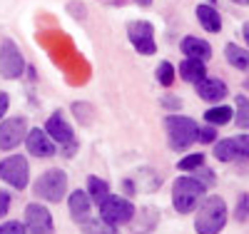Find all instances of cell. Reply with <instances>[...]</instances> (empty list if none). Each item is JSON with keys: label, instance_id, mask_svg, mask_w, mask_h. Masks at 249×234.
Masks as SVG:
<instances>
[{"label": "cell", "instance_id": "obj_1", "mask_svg": "<svg viewBox=\"0 0 249 234\" xmlns=\"http://www.w3.org/2000/svg\"><path fill=\"white\" fill-rule=\"evenodd\" d=\"M227 219H230L227 202L219 195H204L199 207H197L195 232L197 234H219L227 227Z\"/></svg>", "mask_w": 249, "mask_h": 234}, {"label": "cell", "instance_id": "obj_2", "mask_svg": "<svg viewBox=\"0 0 249 234\" xmlns=\"http://www.w3.org/2000/svg\"><path fill=\"white\" fill-rule=\"evenodd\" d=\"M207 195V187L192 175H184V177H177L175 180V187H172V207L179 215H190L195 212L202 202V197Z\"/></svg>", "mask_w": 249, "mask_h": 234}, {"label": "cell", "instance_id": "obj_3", "mask_svg": "<svg viewBox=\"0 0 249 234\" xmlns=\"http://www.w3.org/2000/svg\"><path fill=\"white\" fill-rule=\"evenodd\" d=\"M164 130H167V137H170V147L175 152H182L187 150L190 144L197 142V132H199V125L187 117V115H167L164 117Z\"/></svg>", "mask_w": 249, "mask_h": 234}, {"label": "cell", "instance_id": "obj_4", "mask_svg": "<svg viewBox=\"0 0 249 234\" xmlns=\"http://www.w3.org/2000/svg\"><path fill=\"white\" fill-rule=\"evenodd\" d=\"M33 195L37 199L53 202V204L62 202V199H65V195H68V175L62 172V169H57V167L48 169V172H43V175L35 180Z\"/></svg>", "mask_w": 249, "mask_h": 234}, {"label": "cell", "instance_id": "obj_5", "mask_svg": "<svg viewBox=\"0 0 249 234\" xmlns=\"http://www.w3.org/2000/svg\"><path fill=\"white\" fill-rule=\"evenodd\" d=\"M135 204L127 199V197H115V195H107V199L100 202V219H105L107 224L112 227H120V224H130L135 219Z\"/></svg>", "mask_w": 249, "mask_h": 234}, {"label": "cell", "instance_id": "obj_6", "mask_svg": "<svg viewBox=\"0 0 249 234\" xmlns=\"http://www.w3.org/2000/svg\"><path fill=\"white\" fill-rule=\"evenodd\" d=\"M45 132H48V137H50L55 144H60V147H62V152H65L68 157H70L72 152H77L75 132H72L70 122L65 120V115H62L60 110H57V112H53V115L48 117V122H45Z\"/></svg>", "mask_w": 249, "mask_h": 234}, {"label": "cell", "instance_id": "obj_7", "mask_svg": "<svg viewBox=\"0 0 249 234\" xmlns=\"http://www.w3.org/2000/svg\"><path fill=\"white\" fill-rule=\"evenodd\" d=\"M0 180L13 189H25L30 182V164L23 155H10L0 162Z\"/></svg>", "mask_w": 249, "mask_h": 234}, {"label": "cell", "instance_id": "obj_8", "mask_svg": "<svg viewBox=\"0 0 249 234\" xmlns=\"http://www.w3.org/2000/svg\"><path fill=\"white\" fill-rule=\"evenodd\" d=\"M214 160H219V162H244V160H249V135H234V137L217 140Z\"/></svg>", "mask_w": 249, "mask_h": 234}, {"label": "cell", "instance_id": "obj_9", "mask_svg": "<svg viewBox=\"0 0 249 234\" xmlns=\"http://www.w3.org/2000/svg\"><path fill=\"white\" fill-rule=\"evenodd\" d=\"M25 72V55L13 40H3L0 45V75L5 80H18Z\"/></svg>", "mask_w": 249, "mask_h": 234}, {"label": "cell", "instance_id": "obj_10", "mask_svg": "<svg viewBox=\"0 0 249 234\" xmlns=\"http://www.w3.org/2000/svg\"><path fill=\"white\" fill-rule=\"evenodd\" d=\"M25 135H28V120L23 115L0 120V150L3 152H10L18 144H23Z\"/></svg>", "mask_w": 249, "mask_h": 234}, {"label": "cell", "instance_id": "obj_11", "mask_svg": "<svg viewBox=\"0 0 249 234\" xmlns=\"http://www.w3.org/2000/svg\"><path fill=\"white\" fill-rule=\"evenodd\" d=\"M127 37L132 42V48L140 55H155L157 53V42H155V28L147 20H135L127 25Z\"/></svg>", "mask_w": 249, "mask_h": 234}, {"label": "cell", "instance_id": "obj_12", "mask_svg": "<svg viewBox=\"0 0 249 234\" xmlns=\"http://www.w3.org/2000/svg\"><path fill=\"white\" fill-rule=\"evenodd\" d=\"M25 232L30 234H53L55 224H53V215L45 204L40 202H30L25 207Z\"/></svg>", "mask_w": 249, "mask_h": 234}, {"label": "cell", "instance_id": "obj_13", "mask_svg": "<svg viewBox=\"0 0 249 234\" xmlns=\"http://www.w3.org/2000/svg\"><path fill=\"white\" fill-rule=\"evenodd\" d=\"M25 147H28V152H30L33 157H43V160H48V157H53V155L57 152V144L48 137L45 130H40V127H35V130H28V135H25Z\"/></svg>", "mask_w": 249, "mask_h": 234}, {"label": "cell", "instance_id": "obj_14", "mask_svg": "<svg viewBox=\"0 0 249 234\" xmlns=\"http://www.w3.org/2000/svg\"><path fill=\"white\" fill-rule=\"evenodd\" d=\"M195 90H197V95H199L202 100H207V102H219V100H224L227 95H230L224 80L210 77V75H204V77L195 85Z\"/></svg>", "mask_w": 249, "mask_h": 234}, {"label": "cell", "instance_id": "obj_15", "mask_svg": "<svg viewBox=\"0 0 249 234\" xmlns=\"http://www.w3.org/2000/svg\"><path fill=\"white\" fill-rule=\"evenodd\" d=\"M68 209H70V217L82 224L88 217H90V209H92V199L88 197L85 189H75V192L68 197Z\"/></svg>", "mask_w": 249, "mask_h": 234}, {"label": "cell", "instance_id": "obj_16", "mask_svg": "<svg viewBox=\"0 0 249 234\" xmlns=\"http://www.w3.org/2000/svg\"><path fill=\"white\" fill-rule=\"evenodd\" d=\"M182 53H184V57H192V60H202V62H207L212 57V45L207 40H202V37H197V35H187L184 40H182Z\"/></svg>", "mask_w": 249, "mask_h": 234}, {"label": "cell", "instance_id": "obj_17", "mask_svg": "<svg viewBox=\"0 0 249 234\" xmlns=\"http://www.w3.org/2000/svg\"><path fill=\"white\" fill-rule=\"evenodd\" d=\"M197 20H199V25L207 30V33H219L222 30V15L214 10V5H207V3H202V5H197Z\"/></svg>", "mask_w": 249, "mask_h": 234}, {"label": "cell", "instance_id": "obj_18", "mask_svg": "<svg viewBox=\"0 0 249 234\" xmlns=\"http://www.w3.org/2000/svg\"><path fill=\"white\" fill-rule=\"evenodd\" d=\"M224 57L227 62L239 70V72H249V50H244L242 45H234V42H227L224 45Z\"/></svg>", "mask_w": 249, "mask_h": 234}, {"label": "cell", "instance_id": "obj_19", "mask_svg": "<svg viewBox=\"0 0 249 234\" xmlns=\"http://www.w3.org/2000/svg\"><path fill=\"white\" fill-rule=\"evenodd\" d=\"M204 75H207V68H204V62H202V60H192V57L182 60V65H179V77H182L184 82L197 85Z\"/></svg>", "mask_w": 249, "mask_h": 234}, {"label": "cell", "instance_id": "obj_20", "mask_svg": "<svg viewBox=\"0 0 249 234\" xmlns=\"http://www.w3.org/2000/svg\"><path fill=\"white\" fill-rule=\"evenodd\" d=\"M204 120L212 127H224V125H230L234 120V110L230 108V105H214V108H210L204 112Z\"/></svg>", "mask_w": 249, "mask_h": 234}, {"label": "cell", "instance_id": "obj_21", "mask_svg": "<svg viewBox=\"0 0 249 234\" xmlns=\"http://www.w3.org/2000/svg\"><path fill=\"white\" fill-rule=\"evenodd\" d=\"M85 192H88V197L95 202V204H100L102 199H107V195H110V184L105 182V180H102V177H88V189H85Z\"/></svg>", "mask_w": 249, "mask_h": 234}, {"label": "cell", "instance_id": "obj_22", "mask_svg": "<svg viewBox=\"0 0 249 234\" xmlns=\"http://www.w3.org/2000/svg\"><path fill=\"white\" fill-rule=\"evenodd\" d=\"M80 229H82V234H120L117 227L107 224L105 219H92V217H88L85 222H82Z\"/></svg>", "mask_w": 249, "mask_h": 234}, {"label": "cell", "instance_id": "obj_23", "mask_svg": "<svg viewBox=\"0 0 249 234\" xmlns=\"http://www.w3.org/2000/svg\"><path fill=\"white\" fill-rule=\"evenodd\" d=\"M234 125L239 130H249V100L244 95L234 97Z\"/></svg>", "mask_w": 249, "mask_h": 234}, {"label": "cell", "instance_id": "obj_24", "mask_svg": "<svg viewBox=\"0 0 249 234\" xmlns=\"http://www.w3.org/2000/svg\"><path fill=\"white\" fill-rule=\"evenodd\" d=\"M204 164V155L202 152H195V155H187L177 162V169H182V172H195V169H199Z\"/></svg>", "mask_w": 249, "mask_h": 234}, {"label": "cell", "instance_id": "obj_25", "mask_svg": "<svg viewBox=\"0 0 249 234\" xmlns=\"http://www.w3.org/2000/svg\"><path fill=\"white\" fill-rule=\"evenodd\" d=\"M157 80H160V85H164V88L175 85V65H172V62H160Z\"/></svg>", "mask_w": 249, "mask_h": 234}, {"label": "cell", "instance_id": "obj_26", "mask_svg": "<svg viewBox=\"0 0 249 234\" xmlns=\"http://www.w3.org/2000/svg\"><path fill=\"white\" fill-rule=\"evenodd\" d=\"M234 219H237V222H247V219H249V195H247V192L239 197V202H237V207H234Z\"/></svg>", "mask_w": 249, "mask_h": 234}, {"label": "cell", "instance_id": "obj_27", "mask_svg": "<svg viewBox=\"0 0 249 234\" xmlns=\"http://www.w3.org/2000/svg\"><path fill=\"white\" fill-rule=\"evenodd\" d=\"M214 140H217V127H212V125L199 127V132H197V142H202V144H214Z\"/></svg>", "mask_w": 249, "mask_h": 234}, {"label": "cell", "instance_id": "obj_28", "mask_svg": "<svg viewBox=\"0 0 249 234\" xmlns=\"http://www.w3.org/2000/svg\"><path fill=\"white\" fill-rule=\"evenodd\" d=\"M195 177H197V180H199L204 187H212V184L217 182V175L212 172V169H207L204 164H202L199 169H195Z\"/></svg>", "mask_w": 249, "mask_h": 234}, {"label": "cell", "instance_id": "obj_29", "mask_svg": "<svg viewBox=\"0 0 249 234\" xmlns=\"http://www.w3.org/2000/svg\"><path fill=\"white\" fill-rule=\"evenodd\" d=\"M0 234H25L23 222H3L0 224Z\"/></svg>", "mask_w": 249, "mask_h": 234}, {"label": "cell", "instance_id": "obj_30", "mask_svg": "<svg viewBox=\"0 0 249 234\" xmlns=\"http://www.w3.org/2000/svg\"><path fill=\"white\" fill-rule=\"evenodd\" d=\"M8 209H10V192L0 189V219L8 215Z\"/></svg>", "mask_w": 249, "mask_h": 234}, {"label": "cell", "instance_id": "obj_31", "mask_svg": "<svg viewBox=\"0 0 249 234\" xmlns=\"http://www.w3.org/2000/svg\"><path fill=\"white\" fill-rule=\"evenodd\" d=\"M8 108H10V95H8V92H0V120L5 117Z\"/></svg>", "mask_w": 249, "mask_h": 234}, {"label": "cell", "instance_id": "obj_32", "mask_svg": "<svg viewBox=\"0 0 249 234\" xmlns=\"http://www.w3.org/2000/svg\"><path fill=\"white\" fill-rule=\"evenodd\" d=\"M162 105H164V108H175V110H179L182 108V100L179 97H162Z\"/></svg>", "mask_w": 249, "mask_h": 234}, {"label": "cell", "instance_id": "obj_33", "mask_svg": "<svg viewBox=\"0 0 249 234\" xmlns=\"http://www.w3.org/2000/svg\"><path fill=\"white\" fill-rule=\"evenodd\" d=\"M242 35H244V40H247V48H249V23H244V25H242Z\"/></svg>", "mask_w": 249, "mask_h": 234}, {"label": "cell", "instance_id": "obj_34", "mask_svg": "<svg viewBox=\"0 0 249 234\" xmlns=\"http://www.w3.org/2000/svg\"><path fill=\"white\" fill-rule=\"evenodd\" d=\"M135 3H137V5H150L152 0H135Z\"/></svg>", "mask_w": 249, "mask_h": 234}, {"label": "cell", "instance_id": "obj_35", "mask_svg": "<svg viewBox=\"0 0 249 234\" xmlns=\"http://www.w3.org/2000/svg\"><path fill=\"white\" fill-rule=\"evenodd\" d=\"M232 3H237V5H249V0H232Z\"/></svg>", "mask_w": 249, "mask_h": 234}, {"label": "cell", "instance_id": "obj_36", "mask_svg": "<svg viewBox=\"0 0 249 234\" xmlns=\"http://www.w3.org/2000/svg\"><path fill=\"white\" fill-rule=\"evenodd\" d=\"M244 88H249V77H247V80H244Z\"/></svg>", "mask_w": 249, "mask_h": 234}]
</instances>
